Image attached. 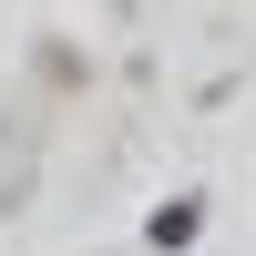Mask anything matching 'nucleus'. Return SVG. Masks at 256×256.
<instances>
[{
    "instance_id": "nucleus-1",
    "label": "nucleus",
    "mask_w": 256,
    "mask_h": 256,
    "mask_svg": "<svg viewBox=\"0 0 256 256\" xmlns=\"http://www.w3.org/2000/svg\"><path fill=\"white\" fill-rule=\"evenodd\" d=\"M195 226H205V195H174V205H154V246L174 256V246H195Z\"/></svg>"
}]
</instances>
